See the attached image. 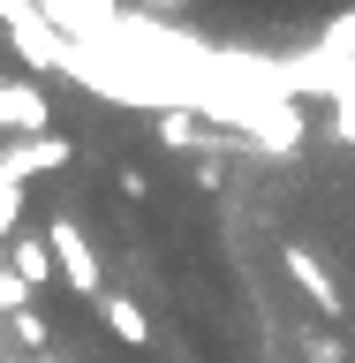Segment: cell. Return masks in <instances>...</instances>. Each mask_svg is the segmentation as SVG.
Returning a JSON list of instances; mask_svg holds the SVG:
<instances>
[{
  "mask_svg": "<svg viewBox=\"0 0 355 363\" xmlns=\"http://www.w3.org/2000/svg\"><path fill=\"white\" fill-rule=\"evenodd\" d=\"M159 144H174V152H220V136L204 129V113H189V106L159 113Z\"/></svg>",
  "mask_w": 355,
  "mask_h": 363,
  "instance_id": "277c9868",
  "label": "cell"
},
{
  "mask_svg": "<svg viewBox=\"0 0 355 363\" xmlns=\"http://www.w3.org/2000/svg\"><path fill=\"white\" fill-rule=\"evenodd\" d=\"M30 363H61V356H30Z\"/></svg>",
  "mask_w": 355,
  "mask_h": 363,
  "instance_id": "5bb4252c",
  "label": "cell"
},
{
  "mask_svg": "<svg viewBox=\"0 0 355 363\" xmlns=\"http://www.w3.org/2000/svg\"><path fill=\"white\" fill-rule=\"evenodd\" d=\"M8 333H16L23 348H30V356H53V348H45L53 333H45V318H38V311H16V318H8Z\"/></svg>",
  "mask_w": 355,
  "mask_h": 363,
  "instance_id": "9c48e42d",
  "label": "cell"
},
{
  "mask_svg": "<svg viewBox=\"0 0 355 363\" xmlns=\"http://www.w3.org/2000/svg\"><path fill=\"white\" fill-rule=\"evenodd\" d=\"M45 113H53V106H45L38 84H8V129H16V136H53Z\"/></svg>",
  "mask_w": 355,
  "mask_h": 363,
  "instance_id": "5b68a950",
  "label": "cell"
},
{
  "mask_svg": "<svg viewBox=\"0 0 355 363\" xmlns=\"http://www.w3.org/2000/svg\"><path fill=\"white\" fill-rule=\"evenodd\" d=\"M45 242H53V257H61V280L84 303H106V288H98V257H91V242H84V227L76 220H53L45 227Z\"/></svg>",
  "mask_w": 355,
  "mask_h": 363,
  "instance_id": "6da1fadb",
  "label": "cell"
},
{
  "mask_svg": "<svg viewBox=\"0 0 355 363\" xmlns=\"http://www.w3.org/2000/svg\"><path fill=\"white\" fill-rule=\"evenodd\" d=\"M8 265H16L23 280H30V288H45V280L61 272V257H53V242H45V235H16V250H8Z\"/></svg>",
  "mask_w": 355,
  "mask_h": 363,
  "instance_id": "8992f818",
  "label": "cell"
},
{
  "mask_svg": "<svg viewBox=\"0 0 355 363\" xmlns=\"http://www.w3.org/2000/svg\"><path fill=\"white\" fill-rule=\"evenodd\" d=\"M280 265L295 272V288L310 295V311H325V318H340V311H348V295L333 288V272L317 265V257H310V250H303V242H280Z\"/></svg>",
  "mask_w": 355,
  "mask_h": 363,
  "instance_id": "3957f363",
  "label": "cell"
},
{
  "mask_svg": "<svg viewBox=\"0 0 355 363\" xmlns=\"http://www.w3.org/2000/svg\"><path fill=\"white\" fill-rule=\"evenodd\" d=\"M317 53H333V61H355V8H348V16H333L325 30H317Z\"/></svg>",
  "mask_w": 355,
  "mask_h": 363,
  "instance_id": "ba28073f",
  "label": "cell"
},
{
  "mask_svg": "<svg viewBox=\"0 0 355 363\" xmlns=\"http://www.w3.org/2000/svg\"><path fill=\"white\" fill-rule=\"evenodd\" d=\"M303 356H310V363H340V356H348V348H340L333 333H310V340H303Z\"/></svg>",
  "mask_w": 355,
  "mask_h": 363,
  "instance_id": "8fae6325",
  "label": "cell"
},
{
  "mask_svg": "<svg viewBox=\"0 0 355 363\" xmlns=\"http://www.w3.org/2000/svg\"><path fill=\"white\" fill-rule=\"evenodd\" d=\"M53 167H68V144L61 136H16L8 152H0V182H38V174H53Z\"/></svg>",
  "mask_w": 355,
  "mask_h": 363,
  "instance_id": "7a4b0ae2",
  "label": "cell"
},
{
  "mask_svg": "<svg viewBox=\"0 0 355 363\" xmlns=\"http://www.w3.org/2000/svg\"><path fill=\"white\" fill-rule=\"evenodd\" d=\"M98 311H106V325L129 340V348H144V340H152V318H144V303H129V295H106Z\"/></svg>",
  "mask_w": 355,
  "mask_h": 363,
  "instance_id": "52a82bcc",
  "label": "cell"
},
{
  "mask_svg": "<svg viewBox=\"0 0 355 363\" xmlns=\"http://www.w3.org/2000/svg\"><path fill=\"white\" fill-rule=\"evenodd\" d=\"M0 129H8V84H0Z\"/></svg>",
  "mask_w": 355,
  "mask_h": 363,
  "instance_id": "7c38bea8",
  "label": "cell"
},
{
  "mask_svg": "<svg viewBox=\"0 0 355 363\" xmlns=\"http://www.w3.org/2000/svg\"><path fill=\"white\" fill-rule=\"evenodd\" d=\"M152 8H189V0H152Z\"/></svg>",
  "mask_w": 355,
  "mask_h": 363,
  "instance_id": "4fadbf2b",
  "label": "cell"
},
{
  "mask_svg": "<svg viewBox=\"0 0 355 363\" xmlns=\"http://www.w3.org/2000/svg\"><path fill=\"white\" fill-rule=\"evenodd\" d=\"M16 311H30V280L16 265H0V318H16Z\"/></svg>",
  "mask_w": 355,
  "mask_h": 363,
  "instance_id": "30bf717a",
  "label": "cell"
}]
</instances>
